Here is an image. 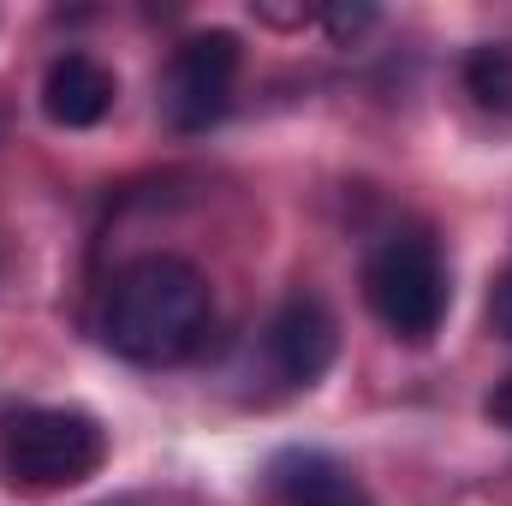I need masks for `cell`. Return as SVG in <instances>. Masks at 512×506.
Masks as SVG:
<instances>
[{"mask_svg":"<svg viewBox=\"0 0 512 506\" xmlns=\"http://www.w3.org/2000/svg\"><path fill=\"white\" fill-rule=\"evenodd\" d=\"M209 328H215V292L197 262L149 251L114 274L102 334L126 364H143V370L185 364L203 352Z\"/></svg>","mask_w":512,"mask_h":506,"instance_id":"cell-1","label":"cell"},{"mask_svg":"<svg viewBox=\"0 0 512 506\" xmlns=\"http://www.w3.org/2000/svg\"><path fill=\"white\" fill-rule=\"evenodd\" d=\"M0 465L18 489L30 495H54V489H78L108 465V429L78 411V405H36L18 411L0 435Z\"/></svg>","mask_w":512,"mask_h":506,"instance_id":"cell-2","label":"cell"},{"mask_svg":"<svg viewBox=\"0 0 512 506\" xmlns=\"http://www.w3.org/2000/svg\"><path fill=\"white\" fill-rule=\"evenodd\" d=\"M364 298H370L376 322L393 340L429 346L441 334V322H447V304H453V286H447L435 239H423V233L382 239L364 262Z\"/></svg>","mask_w":512,"mask_h":506,"instance_id":"cell-3","label":"cell"},{"mask_svg":"<svg viewBox=\"0 0 512 506\" xmlns=\"http://www.w3.org/2000/svg\"><path fill=\"white\" fill-rule=\"evenodd\" d=\"M239 66H245V48L233 30L185 36L173 48V66H167V120L179 131H209L233 102Z\"/></svg>","mask_w":512,"mask_h":506,"instance_id":"cell-4","label":"cell"},{"mask_svg":"<svg viewBox=\"0 0 512 506\" xmlns=\"http://www.w3.org/2000/svg\"><path fill=\"white\" fill-rule=\"evenodd\" d=\"M262 352H268L274 376L286 381V387H316V381L328 376V364L340 358V322H334V310L316 292H292L268 316Z\"/></svg>","mask_w":512,"mask_h":506,"instance_id":"cell-5","label":"cell"},{"mask_svg":"<svg viewBox=\"0 0 512 506\" xmlns=\"http://www.w3.org/2000/svg\"><path fill=\"white\" fill-rule=\"evenodd\" d=\"M114 96H120V78L96 54H78V48L48 60V72H42V114L66 131L102 126L114 114Z\"/></svg>","mask_w":512,"mask_h":506,"instance_id":"cell-6","label":"cell"},{"mask_svg":"<svg viewBox=\"0 0 512 506\" xmlns=\"http://www.w3.org/2000/svg\"><path fill=\"white\" fill-rule=\"evenodd\" d=\"M268 495L280 506H370L364 483H358L340 459H328V453H316V447L280 453V459L268 465Z\"/></svg>","mask_w":512,"mask_h":506,"instance_id":"cell-7","label":"cell"},{"mask_svg":"<svg viewBox=\"0 0 512 506\" xmlns=\"http://www.w3.org/2000/svg\"><path fill=\"white\" fill-rule=\"evenodd\" d=\"M465 96L489 120L512 126V42H477L465 54Z\"/></svg>","mask_w":512,"mask_h":506,"instance_id":"cell-8","label":"cell"},{"mask_svg":"<svg viewBox=\"0 0 512 506\" xmlns=\"http://www.w3.org/2000/svg\"><path fill=\"white\" fill-rule=\"evenodd\" d=\"M316 24H322L340 48H352V42L376 24V6H322V12H316Z\"/></svg>","mask_w":512,"mask_h":506,"instance_id":"cell-9","label":"cell"},{"mask_svg":"<svg viewBox=\"0 0 512 506\" xmlns=\"http://www.w3.org/2000/svg\"><path fill=\"white\" fill-rule=\"evenodd\" d=\"M489 328H495L501 340H512V268L489 286Z\"/></svg>","mask_w":512,"mask_h":506,"instance_id":"cell-10","label":"cell"},{"mask_svg":"<svg viewBox=\"0 0 512 506\" xmlns=\"http://www.w3.org/2000/svg\"><path fill=\"white\" fill-rule=\"evenodd\" d=\"M316 12H322V6H268V0L256 6V18H262V24H274V30H304Z\"/></svg>","mask_w":512,"mask_h":506,"instance_id":"cell-11","label":"cell"},{"mask_svg":"<svg viewBox=\"0 0 512 506\" xmlns=\"http://www.w3.org/2000/svg\"><path fill=\"white\" fill-rule=\"evenodd\" d=\"M489 417H495V423H501V429H512V376L501 381V387H495V393H489Z\"/></svg>","mask_w":512,"mask_h":506,"instance_id":"cell-12","label":"cell"}]
</instances>
